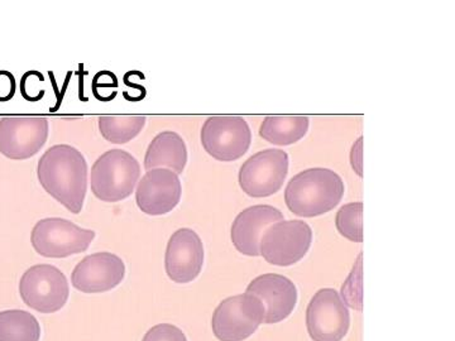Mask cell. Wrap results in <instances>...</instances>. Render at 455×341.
<instances>
[{
    "instance_id": "16",
    "label": "cell",
    "mask_w": 455,
    "mask_h": 341,
    "mask_svg": "<svg viewBox=\"0 0 455 341\" xmlns=\"http://www.w3.org/2000/svg\"><path fill=\"white\" fill-rule=\"evenodd\" d=\"M283 220V214L271 205H254L242 211L233 221L230 238L239 253L259 257L263 233Z\"/></svg>"
},
{
    "instance_id": "12",
    "label": "cell",
    "mask_w": 455,
    "mask_h": 341,
    "mask_svg": "<svg viewBox=\"0 0 455 341\" xmlns=\"http://www.w3.org/2000/svg\"><path fill=\"white\" fill-rule=\"evenodd\" d=\"M204 266V245L196 232L188 227L176 230L171 235L164 254V269L175 283L193 282Z\"/></svg>"
},
{
    "instance_id": "7",
    "label": "cell",
    "mask_w": 455,
    "mask_h": 341,
    "mask_svg": "<svg viewBox=\"0 0 455 341\" xmlns=\"http://www.w3.org/2000/svg\"><path fill=\"white\" fill-rule=\"evenodd\" d=\"M313 243V230L301 220L278 221L263 233L259 253L269 265L289 267L300 262Z\"/></svg>"
},
{
    "instance_id": "8",
    "label": "cell",
    "mask_w": 455,
    "mask_h": 341,
    "mask_svg": "<svg viewBox=\"0 0 455 341\" xmlns=\"http://www.w3.org/2000/svg\"><path fill=\"white\" fill-rule=\"evenodd\" d=\"M200 137L206 154L220 163L243 157L252 143V131L242 116H211L204 123Z\"/></svg>"
},
{
    "instance_id": "15",
    "label": "cell",
    "mask_w": 455,
    "mask_h": 341,
    "mask_svg": "<svg viewBox=\"0 0 455 341\" xmlns=\"http://www.w3.org/2000/svg\"><path fill=\"white\" fill-rule=\"evenodd\" d=\"M247 293L265 306V324H277L291 315L298 304V289L289 278L276 274H262L248 284Z\"/></svg>"
},
{
    "instance_id": "2",
    "label": "cell",
    "mask_w": 455,
    "mask_h": 341,
    "mask_svg": "<svg viewBox=\"0 0 455 341\" xmlns=\"http://www.w3.org/2000/svg\"><path fill=\"white\" fill-rule=\"evenodd\" d=\"M344 191L343 179L334 170L307 169L290 179L284 202L298 217L315 218L337 208Z\"/></svg>"
},
{
    "instance_id": "22",
    "label": "cell",
    "mask_w": 455,
    "mask_h": 341,
    "mask_svg": "<svg viewBox=\"0 0 455 341\" xmlns=\"http://www.w3.org/2000/svg\"><path fill=\"white\" fill-rule=\"evenodd\" d=\"M362 257H363L362 253L359 254L355 267L341 286V296H343L344 301L349 307L357 311H362V304H363V298H362Z\"/></svg>"
},
{
    "instance_id": "3",
    "label": "cell",
    "mask_w": 455,
    "mask_h": 341,
    "mask_svg": "<svg viewBox=\"0 0 455 341\" xmlns=\"http://www.w3.org/2000/svg\"><path fill=\"white\" fill-rule=\"evenodd\" d=\"M140 179L136 157L123 149H110L92 164L90 186L101 202H119L132 195Z\"/></svg>"
},
{
    "instance_id": "23",
    "label": "cell",
    "mask_w": 455,
    "mask_h": 341,
    "mask_svg": "<svg viewBox=\"0 0 455 341\" xmlns=\"http://www.w3.org/2000/svg\"><path fill=\"white\" fill-rule=\"evenodd\" d=\"M142 341H188V337L178 326L158 324L147 331Z\"/></svg>"
},
{
    "instance_id": "10",
    "label": "cell",
    "mask_w": 455,
    "mask_h": 341,
    "mask_svg": "<svg viewBox=\"0 0 455 341\" xmlns=\"http://www.w3.org/2000/svg\"><path fill=\"white\" fill-rule=\"evenodd\" d=\"M350 313L339 293L319 289L307 309V328L314 341H341L348 334Z\"/></svg>"
},
{
    "instance_id": "4",
    "label": "cell",
    "mask_w": 455,
    "mask_h": 341,
    "mask_svg": "<svg viewBox=\"0 0 455 341\" xmlns=\"http://www.w3.org/2000/svg\"><path fill=\"white\" fill-rule=\"evenodd\" d=\"M263 321L262 302L245 292L220 302L212 313V333L220 341H243L252 337Z\"/></svg>"
},
{
    "instance_id": "21",
    "label": "cell",
    "mask_w": 455,
    "mask_h": 341,
    "mask_svg": "<svg viewBox=\"0 0 455 341\" xmlns=\"http://www.w3.org/2000/svg\"><path fill=\"white\" fill-rule=\"evenodd\" d=\"M335 226L344 238L355 243L363 242V203L350 202L341 206L335 217Z\"/></svg>"
},
{
    "instance_id": "9",
    "label": "cell",
    "mask_w": 455,
    "mask_h": 341,
    "mask_svg": "<svg viewBox=\"0 0 455 341\" xmlns=\"http://www.w3.org/2000/svg\"><path fill=\"white\" fill-rule=\"evenodd\" d=\"M287 173L289 155L283 149H265L242 164L239 185L248 196L268 197L281 190Z\"/></svg>"
},
{
    "instance_id": "14",
    "label": "cell",
    "mask_w": 455,
    "mask_h": 341,
    "mask_svg": "<svg viewBox=\"0 0 455 341\" xmlns=\"http://www.w3.org/2000/svg\"><path fill=\"white\" fill-rule=\"evenodd\" d=\"M182 186L179 175L166 169L147 170L139 181L136 202L140 210L152 217L169 214L181 200Z\"/></svg>"
},
{
    "instance_id": "5",
    "label": "cell",
    "mask_w": 455,
    "mask_h": 341,
    "mask_svg": "<svg viewBox=\"0 0 455 341\" xmlns=\"http://www.w3.org/2000/svg\"><path fill=\"white\" fill-rule=\"evenodd\" d=\"M94 238V230L83 229L61 218H46L33 227L31 243L42 257L68 258L88 250Z\"/></svg>"
},
{
    "instance_id": "6",
    "label": "cell",
    "mask_w": 455,
    "mask_h": 341,
    "mask_svg": "<svg viewBox=\"0 0 455 341\" xmlns=\"http://www.w3.org/2000/svg\"><path fill=\"white\" fill-rule=\"evenodd\" d=\"M20 295L32 310L53 313L68 304L70 284L55 266L36 265L20 277Z\"/></svg>"
},
{
    "instance_id": "19",
    "label": "cell",
    "mask_w": 455,
    "mask_h": 341,
    "mask_svg": "<svg viewBox=\"0 0 455 341\" xmlns=\"http://www.w3.org/2000/svg\"><path fill=\"white\" fill-rule=\"evenodd\" d=\"M41 325L32 313L23 310L0 313V341H40Z\"/></svg>"
},
{
    "instance_id": "20",
    "label": "cell",
    "mask_w": 455,
    "mask_h": 341,
    "mask_svg": "<svg viewBox=\"0 0 455 341\" xmlns=\"http://www.w3.org/2000/svg\"><path fill=\"white\" fill-rule=\"evenodd\" d=\"M99 131L108 142L124 145L136 139L145 128V116H101L98 122Z\"/></svg>"
},
{
    "instance_id": "17",
    "label": "cell",
    "mask_w": 455,
    "mask_h": 341,
    "mask_svg": "<svg viewBox=\"0 0 455 341\" xmlns=\"http://www.w3.org/2000/svg\"><path fill=\"white\" fill-rule=\"evenodd\" d=\"M188 163V147L175 131H163L149 143L145 155V169H166L176 175L184 172Z\"/></svg>"
},
{
    "instance_id": "24",
    "label": "cell",
    "mask_w": 455,
    "mask_h": 341,
    "mask_svg": "<svg viewBox=\"0 0 455 341\" xmlns=\"http://www.w3.org/2000/svg\"><path fill=\"white\" fill-rule=\"evenodd\" d=\"M16 92V80L7 71H0V101H8Z\"/></svg>"
},
{
    "instance_id": "1",
    "label": "cell",
    "mask_w": 455,
    "mask_h": 341,
    "mask_svg": "<svg viewBox=\"0 0 455 341\" xmlns=\"http://www.w3.org/2000/svg\"><path fill=\"white\" fill-rule=\"evenodd\" d=\"M88 163L79 149L56 145L47 149L37 164L41 186L73 214H80L88 191Z\"/></svg>"
},
{
    "instance_id": "18",
    "label": "cell",
    "mask_w": 455,
    "mask_h": 341,
    "mask_svg": "<svg viewBox=\"0 0 455 341\" xmlns=\"http://www.w3.org/2000/svg\"><path fill=\"white\" fill-rule=\"evenodd\" d=\"M310 121L302 115L266 116L259 128V136L272 145L290 146L307 136Z\"/></svg>"
},
{
    "instance_id": "11",
    "label": "cell",
    "mask_w": 455,
    "mask_h": 341,
    "mask_svg": "<svg viewBox=\"0 0 455 341\" xmlns=\"http://www.w3.org/2000/svg\"><path fill=\"white\" fill-rule=\"evenodd\" d=\"M49 133L46 118H3L0 121V154L9 160H28L46 145Z\"/></svg>"
},
{
    "instance_id": "25",
    "label": "cell",
    "mask_w": 455,
    "mask_h": 341,
    "mask_svg": "<svg viewBox=\"0 0 455 341\" xmlns=\"http://www.w3.org/2000/svg\"><path fill=\"white\" fill-rule=\"evenodd\" d=\"M362 145H363V139H358L357 142L353 146L352 152H350V164H352L353 170L362 178L363 172H362V157H363V151H362Z\"/></svg>"
},
{
    "instance_id": "13",
    "label": "cell",
    "mask_w": 455,
    "mask_h": 341,
    "mask_svg": "<svg viewBox=\"0 0 455 341\" xmlns=\"http://www.w3.org/2000/svg\"><path fill=\"white\" fill-rule=\"evenodd\" d=\"M125 277L121 257L109 252L90 254L71 274L74 289L83 293H103L118 287Z\"/></svg>"
}]
</instances>
